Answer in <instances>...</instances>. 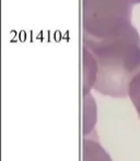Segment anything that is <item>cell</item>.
I'll return each mask as SVG.
<instances>
[{
	"instance_id": "3957f363",
	"label": "cell",
	"mask_w": 140,
	"mask_h": 161,
	"mask_svg": "<svg viewBox=\"0 0 140 161\" xmlns=\"http://www.w3.org/2000/svg\"><path fill=\"white\" fill-rule=\"evenodd\" d=\"M128 96L132 100L140 119V72L132 80L128 87Z\"/></svg>"
},
{
	"instance_id": "6da1fadb",
	"label": "cell",
	"mask_w": 140,
	"mask_h": 161,
	"mask_svg": "<svg viewBox=\"0 0 140 161\" xmlns=\"http://www.w3.org/2000/svg\"><path fill=\"white\" fill-rule=\"evenodd\" d=\"M85 90L94 88L105 96L125 97L132 80L140 72V47L137 32L103 40L85 38Z\"/></svg>"
},
{
	"instance_id": "7a4b0ae2",
	"label": "cell",
	"mask_w": 140,
	"mask_h": 161,
	"mask_svg": "<svg viewBox=\"0 0 140 161\" xmlns=\"http://www.w3.org/2000/svg\"><path fill=\"white\" fill-rule=\"evenodd\" d=\"M83 157V161H112L98 142L90 139L84 142Z\"/></svg>"
}]
</instances>
